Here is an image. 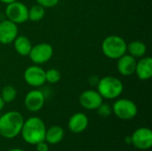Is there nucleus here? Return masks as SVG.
Instances as JSON below:
<instances>
[{
  "mask_svg": "<svg viewBox=\"0 0 152 151\" xmlns=\"http://www.w3.org/2000/svg\"><path fill=\"white\" fill-rule=\"evenodd\" d=\"M46 126L45 122L38 117H30L24 120L20 135L25 142L30 145H37L45 141Z\"/></svg>",
  "mask_w": 152,
  "mask_h": 151,
  "instance_id": "nucleus-1",
  "label": "nucleus"
},
{
  "mask_svg": "<svg viewBox=\"0 0 152 151\" xmlns=\"http://www.w3.org/2000/svg\"><path fill=\"white\" fill-rule=\"evenodd\" d=\"M24 117L21 113L11 110L0 116V135L4 139H13L21 131Z\"/></svg>",
  "mask_w": 152,
  "mask_h": 151,
  "instance_id": "nucleus-2",
  "label": "nucleus"
},
{
  "mask_svg": "<svg viewBox=\"0 0 152 151\" xmlns=\"http://www.w3.org/2000/svg\"><path fill=\"white\" fill-rule=\"evenodd\" d=\"M97 91L103 100H115L122 94L124 85L119 78L114 76H106L99 79Z\"/></svg>",
  "mask_w": 152,
  "mask_h": 151,
  "instance_id": "nucleus-3",
  "label": "nucleus"
},
{
  "mask_svg": "<svg viewBox=\"0 0 152 151\" xmlns=\"http://www.w3.org/2000/svg\"><path fill=\"white\" fill-rule=\"evenodd\" d=\"M127 44L125 39L118 35H110L105 37L102 43V53L110 60H118L126 53Z\"/></svg>",
  "mask_w": 152,
  "mask_h": 151,
  "instance_id": "nucleus-4",
  "label": "nucleus"
},
{
  "mask_svg": "<svg viewBox=\"0 0 152 151\" xmlns=\"http://www.w3.org/2000/svg\"><path fill=\"white\" fill-rule=\"evenodd\" d=\"M112 113L122 120H131L138 114L137 105L129 99H118L112 105Z\"/></svg>",
  "mask_w": 152,
  "mask_h": 151,
  "instance_id": "nucleus-5",
  "label": "nucleus"
},
{
  "mask_svg": "<svg viewBox=\"0 0 152 151\" xmlns=\"http://www.w3.org/2000/svg\"><path fill=\"white\" fill-rule=\"evenodd\" d=\"M4 13L6 19L17 25L28 20V7L18 0L6 4Z\"/></svg>",
  "mask_w": 152,
  "mask_h": 151,
  "instance_id": "nucleus-6",
  "label": "nucleus"
},
{
  "mask_svg": "<svg viewBox=\"0 0 152 151\" xmlns=\"http://www.w3.org/2000/svg\"><path fill=\"white\" fill-rule=\"evenodd\" d=\"M53 55V48L48 43H39L32 45L28 53V58L36 65H41L48 62Z\"/></svg>",
  "mask_w": 152,
  "mask_h": 151,
  "instance_id": "nucleus-7",
  "label": "nucleus"
},
{
  "mask_svg": "<svg viewBox=\"0 0 152 151\" xmlns=\"http://www.w3.org/2000/svg\"><path fill=\"white\" fill-rule=\"evenodd\" d=\"M23 78L29 86L39 88L46 83L45 70L39 65H31L25 69Z\"/></svg>",
  "mask_w": 152,
  "mask_h": 151,
  "instance_id": "nucleus-8",
  "label": "nucleus"
},
{
  "mask_svg": "<svg viewBox=\"0 0 152 151\" xmlns=\"http://www.w3.org/2000/svg\"><path fill=\"white\" fill-rule=\"evenodd\" d=\"M45 102V94L38 88H35L28 92L24 98V106L30 112H37L41 110Z\"/></svg>",
  "mask_w": 152,
  "mask_h": 151,
  "instance_id": "nucleus-9",
  "label": "nucleus"
},
{
  "mask_svg": "<svg viewBox=\"0 0 152 151\" xmlns=\"http://www.w3.org/2000/svg\"><path fill=\"white\" fill-rule=\"evenodd\" d=\"M132 144L138 150H148L152 147V132L148 127H140L131 135Z\"/></svg>",
  "mask_w": 152,
  "mask_h": 151,
  "instance_id": "nucleus-10",
  "label": "nucleus"
},
{
  "mask_svg": "<svg viewBox=\"0 0 152 151\" xmlns=\"http://www.w3.org/2000/svg\"><path fill=\"white\" fill-rule=\"evenodd\" d=\"M102 102L103 98L101 96L97 90H86L79 96L80 105L87 110H96Z\"/></svg>",
  "mask_w": 152,
  "mask_h": 151,
  "instance_id": "nucleus-11",
  "label": "nucleus"
},
{
  "mask_svg": "<svg viewBox=\"0 0 152 151\" xmlns=\"http://www.w3.org/2000/svg\"><path fill=\"white\" fill-rule=\"evenodd\" d=\"M19 34L18 25L8 19L0 21V44H9L14 41Z\"/></svg>",
  "mask_w": 152,
  "mask_h": 151,
  "instance_id": "nucleus-12",
  "label": "nucleus"
},
{
  "mask_svg": "<svg viewBox=\"0 0 152 151\" xmlns=\"http://www.w3.org/2000/svg\"><path fill=\"white\" fill-rule=\"evenodd\" d=\"M117 61V69L120 75L124 77H129L134 74L137 59L128 53H126Z\"/></svg>",
  "mask_w": 152,
  "mask_h": 151,
  "instance_id": "nucleus-13",
  "label": "nucleus"
},
{
  "mask_svg": "<svg viewBox=\"0 0 152 151\" xmlns=\"http://www.w3.org/2000/svg\"><path fill=\"white\" fill-rule=\"evenodd\" d=\"M89 119L88 117L83 112H77L72 115L68 123L69 130L73 133H81L88 127Z\"/></svg>",
  "mask_w": 152,
  "mask_h": 151,
  "instance_id": "nucleus-14",
  "label": "nucleus"
},
{
  "mask_svg": "<svg viewBox=\"0 0 152 151\" xmlns=\"http://www.w3.org/2000/svg\"><path fill=\"white\" fill-rule=\"evenodd\" d=\"M137 77L142 81L150 80L152 77V59L150 56H143L136 62L135 72Z\"/></svg>",
  "mask_w": 152,
  "mask_h": 151,
  "instance_id": "nucleus-15",
  "label": "nucleus"
},
{
  "mask_svg": "<svg viewBox=\"0 0 152 151\" xmlns=\"http://www.w3.org/2000/svg\"><path fill=\"white\" fill-rule=\"evenodd\" d=\"M12 43H13L14 50L19 55L28 56V53H29L33 44L28 36H23V35H20V36L18 35Z\"/></svg>",
  "mask_w": 152,
  "mask_h": 151,
  "instance_id": "nucleus-16",
  "label": "nucleus"
},
{
  "mask_svg": "<svg viewBox=\"0 0 152 151\" xmlns=\"http://www.w3.org/2000/svg\"><path fill=\"white\" fill-rule=\"evenodd\" d=\"M64 138V130L60 125H53L46 129L45 141L48 144L55 145L60 143Z\"/></svg>",
  "mask_w": 152,
  "mask_h": 151,
  "instance_id": "nucleus-17",
  "label": "nucleus"
},
{
  "mask_svg": "<svg viewBox=\"0 0 152 151\" xmlns=\"http://www.w3.org/2000/svg\"><path fill=\"white\" fill-rule=\"evenodd\" d=\"M126 53H128V54L134 57L135 59H140L145 56L147 53V46L142 41L134 40L127 44Z\"/></svg>",
  "mask_w": 152,
  "mask_h": 151,
  "instance_id": "nucleus-18",
  "label": "nucleus"
},
{
  "mask_svg": "<svg viewBox=\"0 0 152 151\" xmlns=\"http://www.w3.org/2000/svg\"><path fill=\"white\" fill-rule=\"evenodd\" d=\"M45 15V8L39 4H34L28 8V20L34 22L41 20Z\"/></svg>",
  "mask_w": 152,
  "mask_h": 151,
  "instance_id": "nucleus-19",
  "label": "nucleus"
},
{
  "mask_svg": "<svg viewBox=\"0 0 152 151\" xmlns=\"http://www.w3.org/2000/svg\"><path fill=\"white\" fill-rule=\"evenodd\" d=\"M17 93H17L16 88L13 85H8L2 88L0 95L3 99V101H4V103H11L16 99Z\"/></svg>",
  "mask_w": 152,
  "mask_h": 151,
  "instance_id": "nucleus-20",
  "label": "nucleus"
},
{
  "mask_svg": "<svg viewBox=\"0 0 152 151\" xmlns=\"http://www.w3.org/2000/svg\"><path fill=\"white\" fill-rule=\"evenodd\" d=\"M61 74L59 69L52 68L45 71V80L49 84H56L61 80Z\"/></svg>",
  "mask_w": 152,
  "mask_h": 151,
  "instance_id": "nucleus-21",
  "label": "nucleus"
},
{
  "mask_svg": "<svg viewBox=\"0 0 152 151\" xmlns=\"http://www.w3.org/2000/svg\"><path fill=\"white\" fill-rule=\"evenodd\" d=\"M96 110H97L99 116L102 117H108L109 116H110L112 114L111 106H110L107 103H103V102L98 107V109Z\"/></svg>",
  "mask_w": 152,
  "mask_h": 151,
  "instance_id": "nucleus-22",
  "label": "nucleus"
},
{
  "mask_svg": "<svg viewBox=\"0 0 152 151\" xmlns=\"http://www.w3.org/2000/svg\"><path fill=\"white\" fill-rule=\"evenodd\" d=\"M37 4L43 6L44 8H52L56 6L60 0H35Z\"/></svg>",
  "mask_w": 152,
  "mask_h": 151,
  "instance_id": "nucleus-23",
  "label": "nucleus"
},
{
  "mask_svg": "<svg viewBox=\"0 0 152 151\" xmlns=\"http://www.w3.org/2000/svg\"><path fill=\"white\" fill-rule=\"evenodd\" d=\"M35 146H36V150L37 151H49V145L45 141H43Z\"/></svg>",
  "mask_w": 152,
  "mask_h": 151,
  "instance_id": "nucleus-24",
  "label": "nucleus"
},
{
  "mask_svg": "<svg viewBox=\"0 0 152 151\" xmlns=\"http://www.w3.org/2000/svg\"><path fill=\"white\" fill-rule=\"evenodd\" d=\"M125 142L128 145H131L132 144V139H131V136H126L125 138Z\"/></svg>",
  "mask_w": 152,
  "mask_h": 151,
  "instance_id": "nucleus-25",
  "label": "nucleus"
},
{
  "mask_svg": "<svg viewBox=\"0 0 152 151\" xmlns=\"http://www.w3.org/2000/svg\"><path fill=\"white\" fill-rule=\"evenodd\" d=\"M4 101H3V99H2V97H1V95H0V111H2L3 110V109L4 108Z\"/></svg>",
  "mask_w": 152,
  "mask_h": 151,
  "instance_id": "nucleus-26",
  "label": "nucleus"
},
{
  "mask_svg": "<svg viewBox=\"0 0 152 151\" xmlns=\"http://www.w3.org/2000/svg\"><path fill=\"white\" fill-rule=\"evenodd\" d=\"M17 0H0V2L2 4H11V3H13Z\"/></svg>",
  "mask_w": 152,
  "mask_h": 151,
  "instance_id": "nucleus-27",
  "label": "nucleus"
},
{
  "mask_svg": "<svg viewBox=\"0 0 152 151\" xmlns=\"http://www.w3.org/2000/svg\"><path fill=\"white\" fill-rule=\"evenodd\" d=\"M7 151H25L23 150H21V149H19V148H13V149H11V150H9Z\"/></svg>",
  "mask_w": 152,
  "mask_h": 151,
  "instance_id": "nucleus-28",
  "label": "nucleus"
},
{
  "mask_svg": "<svg viewBox=\"0 0 152 151\" xmlns=\"http://www.w3.org/2000/svg\"><path fill=\"white\" fill-rule=\"evenodd\" d=\"M0 137H1V135H0Z\"/></svg>",
  "mask_w": 152,
  "mask_h": 151,
  "instance_id": "nucleus-29",
  "label": "nucleus"
}]
</instances>
